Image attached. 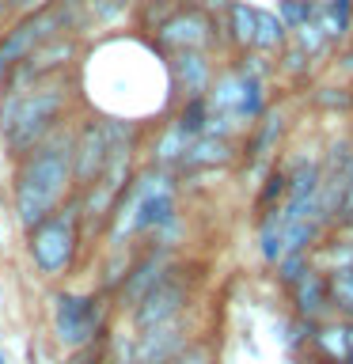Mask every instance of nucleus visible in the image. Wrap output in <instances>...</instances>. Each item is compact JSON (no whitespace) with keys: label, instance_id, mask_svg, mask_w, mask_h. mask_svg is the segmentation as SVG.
I'll list each match as a JSON object with an SVG mask.
<instances>
[{"label":"nucleus","instance_id":"f257e3e1","mask_svg":"<svg viewBox=\"0 0 353 364\" xmlns=\"http://www.w3.org/2000/svg\"><path fill=\"white\" fill-rule=\"evenodd\" d=\"M68 178H73V141L61 133H53L50 141H42L23 159L16 182V216L27 228V235L57 213L68 190Z\"/></svg>","mask_w":353,"mask_h":364},{"label":"nucleus","instance_id":"f03ea898","mask_svg":"<svg viewBox=\"0 0 353 364\" xmlns=\"http://www.w3.org/2000/svg\"><path fill=\"white\" fill-rule=\"evenodd\" d=\"M65 107L61 91H34V95H11L8 110H0L8 129V141L19 156H31L34 148L46 141V133L53 129L57 114Z\"/></svg>","mask_w":353,"mask_h":364},{"label":"nucleus","instance_id":"7ed1b4c3","mask_svg":"<svg viewBox=\"0 0 353 364\" xmlns=\"http://www.w3.org/2000/svg\"><path fill=\"white\" fill-rule=\"evenodd\" d=\"M76 255V209H57L31 232V258L46 277H61Z\"/></svg>","mask_w":353,"mask_h":364},{"label":"nucleus","instance_id":"20e7f679","mask_svg":"<svg viewBox=\"0 0 353 364\" xmlns=\"http://www.w3.org/2000/svg\"><path fill=\"white\" fill-rule=\"evenodd\" d=\"M99 326H102V318H99L95 296L61 292L53 300V334L65 349H84L88 341L99 334Z\"/></svg>","mask_w":353,"mask_h":364},{"label":"nucleus","instance_id":"39448f33","mask_svg":"<svg viewBox=\"0 0 353 364\" xmlns=\"http://www.w3.org/2000/svg\"><path fill=\"white\" fill-rule=\"evenodd\" d=\"M107 164H110L107 136H102V129H95V125H88V129L80 133V141H73V178L80 186H88L91 178L102 175Z\"/></svg>","mask_w":353,"mask_h":364},{"label":"nucleus","instance_id":"423d86ee","mask_svg":"<svg viewBox=\"0 0 353 364\" xmlns=\"http://www.w3.org/2000/svg\"><path fill=\"white\" fill-rule=\"evenodd\" d=\"M179 304H182V289H175V284H167V281H159L152 292L144 296L141 304H137V330H152V326H164L175 318L179 311Z\"/></svg>","mask_w":353,"mask_h":364},{"label":"nucleus","instance_id":"0eeeda50","mask_svg":"<svg viewBox=\"0 0 353 364\" xmlns=\"http://www.w3.org/2000/svg\"><path fill=\"white\" fill-rule=\"evenodd\" d=\"M167 220H171V193L167 190H144L133 224L137 228H152V224H167Z\"/></svg>","mask_w":353,"mask_h":364},{"label":"nucleus","instance_id":"6e6552de","mask_svg":"<svg viewBox=\"0 0 353 364\" xmlns=\"http://www.w3.org/2000/svg\"><path fill=\"white\" fill-rule=\"evenodd\" d=\"M198 27H201V23L194 19V16L190 19H175L164 31V38H171V42H198Z\"/></svg>","mask_w":353,"mask_h":364},{"label":"nucleus","instance_id":"1a4fd4ad","mask_svg":"<svg viewBox=\"0 0 353 364\" xmlns=\"http://www.w3.org/2000/svg\"><path fill=\"white\" fill-rule=\"evenodd\" d=\"M171 364H213V357H209V349H201V346H194V349H182Z\"/></svg>","mask_w":353,"mask_h":364},{"label":"nucleus","instance_id":"9d476101","mask_svg":"<svg viewBox=\"0 0 353 364\" xmlns=\"http://www.w3.org/2000/svg\"><path fill=\"white\" fill-rule=\"evenodd\" d=\"M255 27H258V38L262 42H278L281 34H278V23H273L270 16H255Z\"/></svg>","mask_w":353,"mask_h":364},{"label":"nucleus","instance_id":"9b49d317","mask_svg":"<svg viewBox=\"0 0 353 364\" xmlns=\"http://www.w3.org/2000/svg\"><path fill=\"white\" fill-rule=\"evenodd\" d=\"M0 364H11V360H8V353H4V349H0Z\"/></svg>","mask_w":353,"mask_h":364},{"label":"nucleus","instance_id":"f8f14e48","mask_svg":"<svg viewBox=\"0 0 353 364\" xmlns=\"http://www.w3.org/2000/svg\"><path fill=\"white\" fill-rule=\"evenodd\" d=\"M27 4H46V0H27Z\"/></svg>","mask_w":353,"mask_h":364}]
</instances>
